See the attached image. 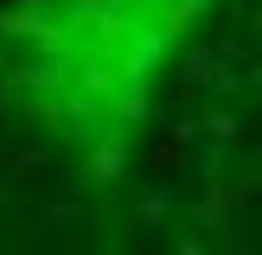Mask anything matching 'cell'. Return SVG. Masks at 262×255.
Returning a JSON list of instances; mask_svg holds the SVG:
<instances>
[{
  "label": "cell",
  "instance_id": "1",
  "mask_svg": "<svg viewBox=\"0 0 262 255\" xmlns=\"http://www.w3.org/2000/svg\"><path fill=\"white\" fill-rule=\"evenodd\" d=\"M166 204H173V185H154V191H141V217H160Z\"/></svg>",
  "mask_w": 262,
  "mask_h": 255
}]
</instances>
